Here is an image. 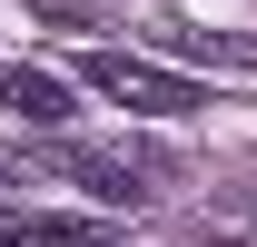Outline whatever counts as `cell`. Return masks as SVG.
<instances>
[{
	"instance_id": "cell-1",
	"label": "cell",
	"mask_w": 257,
	"mask_h": 247,
	"mask_svg": "<svg viewBox=\"0 0 257 247\" xmlns=\"http://www.w3.org/2000/svg\"><path fill=\"white\" fill-rule=\"evenodd\" d=\"M79 79H89L99 99L139 109V119H188V109H198V89L178 79V69H159V60H128V50H89V60H79Z\"/></svg>"
},
{
	"instance_id": "cell-4",
	"label": "cell",
	"mask_w": 257,
	"mask_h": 247,
	"mask_svg": "<svg viewBox=\"0 0 257 247\" xmlns=\"http://www.w3.org/2000/svg\"><path fill=\"white\" fill-rule=\"evenodd\" d=\"M0 247H50V237H40V227H0Z\"/></svg>"
},
{
	"instance_id": "cell-2",
	"label": "cell",
	"mask_w": 257,
	"mask_h": 247,
	"mask_svg": "<svg viewBox=\"0 0 257 247\" xmlns=\"http://www.w3.org/2000/svg\"><path fill=\"white\" fill-rule=\"evenodd\" d=\"M60 168L109 208H128V198H149V178H168V158H149V149H69Z\"/></svg>"
},
{
	"instance_id": "cell-3",
	"label": "cell",
	"mask_w": 257,
	"mask_h": 247,
	"mask_svg": "<svg viewBox=\"0 0 257 247\" xmlns=\"http://www.w3.org/2000/svg\"><path fill=\"white\" fill-rule=\"evenodd\" d=\"M0 109L60 129V119H69V79H50V69H0Z\"/></svg>"
}]
</instances>
